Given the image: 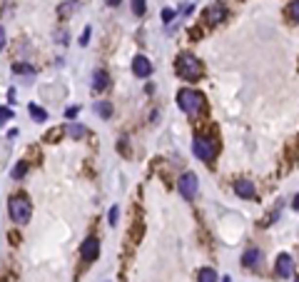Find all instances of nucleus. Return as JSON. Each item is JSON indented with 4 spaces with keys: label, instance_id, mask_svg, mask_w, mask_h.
<instances>
[{
    "label": "nucleus",
    "instance_id": "f257e3e1",
    "mask_svg": "<svg viewBox=\"0 0 299 282\" xmlns=\"http://www.w3.org/2000/svg\"><path fill=\"white\" fill-rule=\"evenodd\" d=\"M177 102H180V107L189 115V118H195L202 107H205V98H202V93H197V90H189V88H182L180 93H177Z\"/></svg>",
    "mask_w": 299,
    "mask_h": 282
},
{
    "label": "nucleus",
    "instance_id": "f03ea898",
    "mask_svg": "<svg viewBox=\"0 0 299 282\" xmlns=\"http://www.w3.org/2000/svg\"><path fill=\"white\" fill-rule=\"evenodd\" d=\"M8 215H10V220H13V222L25 225V222H30L33 207H30V202L23 198V195H15V198H10V200H8Z\"/></svg>",
    "mask_w": 299,
    "mask_h": 282
},
{
    "label": "nucleus",
    "instance_id": "7ed1b4c3",
    "mask_svg": "<svg viewBox=\"0 0 299 282\" xmlns=\"http://www.w3.org/2000/svg\"><path fill=\"white\" fill-rule=\"evenodd\" d=\"M177 75H180L182 80L195 82V80L202 75V65L197 62V58H195V55L185 53V55H180V58H177Z\"/></svg>",
    "mask_w": 299,
    "mask_h": 282
},
{
    "label": "nucleus",
    "instance_id": "20e7f679",
    "mask_svg": "<svg viewBox=\"0 0 299 282\" xmlns=\"http://www.w3.org/2000/svg\"><path fill=\"white\" fill-rule=\"evenodd\" d=\"M192 150H195V155H197L200 160H205V162L215 160V155H217V145L212 142L209 138H202V135L195 138V142H192Z\"/></svg>",
    "mask_w": 299,
    "mask_h": 282
},
{
    "label": "nucleus",
    "instance_id": "39448f33",
    "mask_svg": "<svg viewBox=\"0 0 299 282\" xmlns=\"http://www.w3.org/2000/svg\"><path fill=\"white\" fill-rule=\"evenodd\" d=\"M177 187H180L185 200H192L197 195V175L195 172H185V175L180 178V182H177Z\"/></svg>",
    "mask_w": 299,
    "mask_h": 282
},
{
    "label": "nucleus",
    "instance_id": "423d86ee",
    "mask_svg": "<svg viewBox=\"0 0 299 282\" xmlns=\"http://www.w3.org/2000/svg\"><path fill=\"white\" fill-rule=\"evenodd\" d=\"M224 18H227V8H224L222 3H215V5H209V8L205 10V23H209V25L222 23Z\"/></svg>",
    "mask_w": 299,
    "mask_h": 282
},
{
    "label": "nucleus",
    "instance_id": "0eeeda50",
    "mask_svg": "<svg viewBox=\"0 0 299 282\" xmlns=\"http://www.w3.org/2000/svg\"><path fill=\"white\" fill-rule=\"evenodd\" d=\"M80 255H82V260H88V262L97 260V255H100V242H97V237H88V240L82 242V247H80Z\"/></svg>",
    "mask_w": 299,
    "mask_h": 282
},
{
    "label": "nucleus",
    "instance_id": "6e6552de",
    "mask_svg": "<svg viewBox=\"0 0 299 282\" xmlns=\"http://www.w3.org/2000/svg\"><path fill=\"white\" fill-rule=\"evenodd\" d=\"M132 73L137 78H147L150 73H152V62H150L145 55H135L132 58Z\"/></svg>",
    "mask_w": 299,
    "mask_h": 282
},
{
    "label": "nucleus",
    "instance_id": "1a4fd4ad",
    "mask_svg": "<svg viewBox=\"0 0 299 282\" xmlns=\"http://www.w3.org/2000/svg\"><path fill=\"white\" fill-rule=\"evenodd\" d=\"M292 272H294L292 257L289 255H280V257H277V275H280V277H289Z\"/></svg>",
    "mask_w": 299,
    "mask_h": 282
},
{
    "label": "nucleus",
    "instance_id": "9d476101",
    "mask_svg": "<svg viewBox=\"0 0 299 282\" xmlns=\"http://www.w3.org/2000/svg\"><path fill=\"white\" fill-rule=\"evenodd\" d=\"M108 85H110V75L108 73H105L102 68H97L95 73H93V90H105V88H108Z\"/></svg>",
    "mask_w": 299,
    "mask_h": 282
},
{
    "label": "nucleus",
    "instance_id": "9b49d317",
    "mask_svg": "<svg viewBox=\"0 0 299 282\" xmlns=\"http://www.w3.org/2000/svg\"><path fill=\"white\" fill-rule=\"evenodd\" d=\"M242 262H244V267H260V262H262V252H260L257 247H249V250L242 255Z\"/></svg>",
    "mask_w": 299,
    "mask_h": 282
},
{
    "label": "nucleus",
    "instance_id": "f8f14e48",
    "mask_svg": "<svg viewBox=\"0 0 299 282\" xmlns=\"http://www.w3.org/2000/svg\"><path fill=\"white\" fill-rule=\"evenodd\" d=\"M234 192H237L240 198L249 200V198H254V182H249V180H237V182H234Z\"/></svg>",
    "mask_w": 299,
    "mask_h": 282
},
{
    "label": "nucleus",
    "instance_id": "ddd939ff",
    "mask_svg": "<svg viewBox=\"0 0 299 282\" xmlns=\"http://www.w3.org/2000/svg\"><path fill=\"white\" fill-rule=\"evenodd\" d=\"M28 113L33 115V120H35V122H45V120H48V113L42 110L40 105H35V102H30V105H28Z\"/></svg>",
    "mask_w": 299,
    "mask_h": 282
},
{
    "label": "nucleus",
    "instance_id": "4468645a",
    "mask_svg": "<svg viewBox=\"0 0 299 282\" xmlns=\"http://www.w3.org/2000/svg\"><path fill=\"white\" fill-rule=\"evenodd\" d=\"M95 110H97L100 118H110V115H112V105L105 102V100H100V102H95Z\"/></svg>",
    "mask_w": 299,
    "mask_h": 282
},
{
    "label": "nucleus",
    "instance_id": "2eb2a0df",
    "mask_svg": "<svg viewBox=\"0 0 299 282\" xmlns=\"http://www.w3.org/2000/svg\"><path fill=\"white\" fill-rule=\"evenodd\" d=\"M200 282H217V272L212 267H202L200 270Z\"/></svg>",
    "mask_w": 299,
    "mask_h": 282
},
{
    "label": "nucleus",
    "instance_id": "dca6fc26",
    "mask_svg": "<svg viewBox=\"0 0 299 282\" xmlns=\"http://www.w3.org/2000/svg\"><path fill=\"white\" fill-rule=\"evenodd\" d=\"M25 172H28V162H18V165L13 167V172H10V175H13V180H20V178L25 175Z\"/></svg>",
    "mask_w": 299,
    "mask_h": 282
},
{
    "label": "nucleus",
    "instance_id": "f3484780",
    "mask_svg": "<svg viewBox=\"0 0 299 282\" xmlns=\"http://www.w3.org/2000/svg\"><path fill=\"white\" fill-rule=\"evenodd\" d=\"M68 133H70V138H75V140H77V138H82V135H85V127H82L80 122H70Z\"/></svg>",
    "mask_w": 299,
    "mask_h": 282
},
{
    "label": "nucleus",
    "instance_id": "a211bd4d",
    "mask_svg": "<svg viewBox=\"0 0 299 282\" xmlns=\"http://www.w3.org/2000/svg\"><path fill=\"white\" fill-rule=\"evenodd\" d=\"M130 3H132V13H135L137 18H142L145 10H147V8H145V0H130Z\"/></svg>",
    "mask_w": 299,
    "mask_h": 282
},
{
    "label": "nucleus",
    "instance_id": "6ab92c4d",
    "mask_svg": "<svg viewBox=\"0 0 299 282\" xmlns=\"http://www.w3.org/2000/svg\"><path fill=\"white\" fill-rule=\"evenodd\" d=\"M289 18L294 20V23H299V0H292L289 3Z\"/></svg>",
    "mask_w": 299,
    "mask_h": 282
},
{
    "label": "nucleus",
    "instance_id": "aec40b11",
    "mask_svg": "<svg viewBox=\"0 0 299 282\" xmlns=\"http://www.w3.org/2000/svg\"><path fill=\"white\" fill-rule=\"evenodd\" d=\"M13 118V110L10 107H0V122H8Z\"/></svg>",
    "mask_w": 299,
    "mask_h": 282
},
{
    "label": "nucleus",
    "instance_id": "412c9836",
    "mask_svg": "<svg viewBox=\"0 0 299 282\" xmlns=\"http://www.w3.org/2000/svg\"><path fill=\"white\" fill-rule=\"evenodd\" d=\"M117 218H120V207L115 205V207L110 210V215H108V220H110V225H117Z\"/></svg>",
    "mask_w": 299,
    "mask_h": 282
},
{
    "label": "nucleus",
    "instance_id": "4be33fe9",
    "mask_svg": "<svg viewBox=\"0 0 299 282\" xmlns=\"http://www.w3.org/2000/svg\"><path fill=\"white\" fill-rule=\"evenodd\" d=\"M13 73H30L33 75V68H30V65H15Z\"/></svg>",
    "mask_w": 299,
    "mask_h": 282
},
{
    "label": "nucleus",
    "instance_id": "5701e85b",
    "mask_svg": "<svg viewBox=\"0 0 299 282\" xmlns=\"http://www.w3.org/2000/svg\"><path fill=\"white\" fill-rule=\"evenodd\" d=\"M172 18H175V10H169V8H165V10H162V20H165V23H169Z\"/></svg>",
    "mask_w": 299,
    "mask_h": 282
},
{
    "label": "nucleus",
    "instance_id": "b1692460",
    "mask_svg": "<svg viewBox=\"0 0 299 282\" xmlns=\"http://www.w3.org/2000/svg\"><path fill=\"white\" fill-rule=\"evenodd\" d=\"M88 40H90V28H85L80 35V45H88Z\"/></svg>",
    "mask_w": 299,
    "mask_h": 282
},
{
    "label": "nucleus",
    "instance_id": "393cba45",
    "mask_svg": "<svg viewBox=\"0 0 299 282\" xmlns=\"http://www.w3.org/2000/svg\"><path fill=\"white\" fill-rule=\"evenodd\" d=\"M77 113H80V107H68V110H65V118L70 120V118H75Z\"/></svg>",
    "mask_w": 299,
    "mask_h": 282
},
{
    "label": "nucleus",
    "instance_id": "a878e982",
    "mask_svg": "<svg viewBox=\"0 0 299 282\" xmlns=\"http://www.w3.org/2000/svg\"><path fill=\"white\" fill-rule=\"evenodd\" d=\"M5 48V30H3V25H0V50Z\"/></svg>",
    "mask_w": 299,
    "mask_h": 282
},
{
    "label": "nucleus",
    "instance_id": "bb28decb",
    "mask_svg": "<svg viewBox=\"0 0 299 282\" xmlns=\"http://www.w3.org/2000/svg\"><path fill=\"white\" fill-rule=\"evenodd\" d=\"M292 207H294V210H299V195H294V202H292Z\"/></svg>",
    "mask_w": 299,
    "mask_h": 282
},
{
    "label": "nucleus",
    "instance_id": "cd10ccee",
    "mask_svg": "<svg viewBox=\"0 0 299 282\" xmlns=\"http://www.w3.org/2000/svg\"><path fill=\"white\" fill-rule=\"evenodd\" d=\"M120 3H122V0H108V5H112V8H117Z\"/></svg>",
    "mask_w": 299,
    "mask_h": 282
},
{
    "label": "nucleus",
    "instance_id": "c85d7f7f",
    "mask_svg": "<svg viewBox=\"0 0 299 282\" xmlns=\"http://www.w3.org/2000/svg\"><path fill=\"white\" fill-rule=\"evenodd\" d=\"M294 282H299V277H297V280H294Z\"/></svg>",
    "mask_w": 299,
    "mask_h": 282
}]
</instances>
